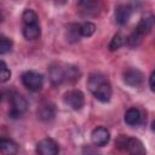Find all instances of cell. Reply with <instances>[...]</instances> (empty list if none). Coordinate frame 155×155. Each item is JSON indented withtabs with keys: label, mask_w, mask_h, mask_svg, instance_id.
I'll list each match as a JSON object with an SVG mask.
<instances>
[{
	"label": "cell",
	"mask_w": 155,
	"mask_h": 155,
	"mask_svg": "<svg viewBox=\"0 0 155 155\" xmlns=\"http://www.w3.org/2000/svg\"><path fill=\"white\" fill-rule=\"evenodd\" d=\"M87 87L91 91V93L102 103H107L111 98V85L109 80L99 73L91 74L87 80Z\"/></svg>",
	"instance_id": "obj_1"
},
{
	"label": "cell",
	"mask_w": 155,
	"mask_h": 155,
	"mask_svg": "<svg viewBox=\"0 0 155 155\" xmlns=\"http://www.w3.org/2000/svg\"><path fill=\"white\" fill-rule=\"evenodd\" d=\"M27 107H28V103L22 94L12 93L10 97V113H8L10 117L17 119L22 116V114L27 110Z\"/></svg>",
	"instance_id": "obj_2"
},
{
	"label": "cell",
	"mask_w": 155,
	"mask_h": 155,
	"mask_svg": "<svg viewBox=\"0 0 155 155\" xmlns=\"http://www.w3.org/2000/svg\"><path fill=\"white\" fill-rule=\"evenodd\" d=\"M23 85L30 91H40L44 85V78L40 73L34 70H28L22 75Z\"/></svg>",
	"instance_id": "obj_3"
},
{
	"label": "cell",
	"mask_w": 155,
	"mask_h": 155,
	"mask_svg": "<svg viewBox=\"0 0 155 155\" xmlns=\"http://www.w3.org/2000/svg\"><path fill=\"white\" fill-rule=\"evenodd\" d=\"M64 103L73 110H80L85 104L84 93L79 90H70L64 93Z\"/></svg>",
	"instance_id": "obj_4"
},
{
	"label": "cell",
	"mask_w": 155,
	"mask_h": 155,
	"mask_svg": "<svg viewBox=\"0 0 155 155\" xmlns=\"http://www.w3.org/2000/svg\"><path fill=\"white\" fill-rule=\"evenodd\" d=\"M58 144L52 138H44L36 144L38 155H58Z\"/></svg>",
	"instance_id": "obj_5"
},
{
	"label": "cell",
	"mask_w": 155,
	"mask_h": 155,
	"mask_svg": "<svg viewBox=\"0 0 155 155\" xmlns=\"http://www.w3.org/2000/svg\"><path fill=\"white\" fill-rule=\"evenodd\" d=\"M110 139V133L109 131L103 127V126H99V127H96L92 133H91V140L94 145L97 147H103L105 145Z\"/></svg>",
	"instance_id": "obj_6"
},
{
	"label": "cell",
	"mask_w": 155,
	"mask_h": 155,
	"mask_svg": "<svg viewBox=\"0 0 155 155\" xmlns=\"http://www.w3.org/2000/svg\"><path fill=\"white\" fill-rule=\"evenodd\" d=\"M154 24H155V16L154 15H145L139 19V22H138V24H137L134 30L143 36V35H145V34L151 31Z\"/></svg>",
	"instance_id": "obj_7"
},
{
	"label": "cell",
	"mask_w": 155,
	"mask_h": 155,
	"mask_svg": "<svg viewBox=\"0 0 155 155\" xmlns=\"http://www.w3.org/2000/svg\"><path fill=\"white\" fill-rule=\"evenodd\" d=\"M131 15H132V7L130 5L121 4V5L116 6V8H115V21L120 25L126 24L130 21Z\"/></svg>",
	"instance_id": "obj_8"
},
{
	"label": "cell",
	"mask_w": 155,
	"mask_h": 155,
	"mask_svg": "<svg viewBox=\"0 0 155 155\" xmlns=\"http://www.w3.org/2000/svg\"><path fill=\"white\" fill-rule=\"evenodd\" d=\"M124 80L128 86H138L143 82V74L136 68H130L124 73Z\"/></svg>",
	"instance_id": "obj_9"
},
{
	"label": "cell",
	"mask_w": 155,
	"mask_h": 155,
	"mask_svg": "<svg viewBox=\"0 0 155 155\" xmlns=\"http://www.w3.org/2000/svg\"><path fill=\"white\" fill-rule=\"evenodd\" d=\"M126 150L130 153V155H145L147 154V149L144 144L142 143V140H139L138 138H133V137L128 138Z\"/></svg>",
	"instance_id": "obj_10"
},
{
	"label": "cell",
	"mask_w": 155,
	"mask_h": 155,
	"mask_svg": "<svg viewBox=\"0 0 155 155\" xmlns=\"http://www.w3.org/2000/svg\"><path fill=\"white\" fill-rule=\"evenodd\" d=\"M50 80L54 86L61 85L65 80V70L58 65H52L50 68Z\"/></svg>",
	"instance_id": "obj_11"
},
{
	"label": "cell",
	"mask_w": 155,
	"mask_h": 155,
	"mask_svg": "<svg viewBox=\"0 0 155 155\" xmlns=\"http://www.w3.org/2000/svg\"><path fill=\"white\" fill-rule=\"evenodd\" d=\"M0 150H1L2 155H16L18 153V147L13 140L1 138L0 139Z\"/></svg>",
	"instance_id": "obj_12"
},
{
	"label": "cell",
	"mask_w": 155,
	"mask_h": 155,
	"mask_svg": "<svg viewBox=\"0 0 155 155\" xmlns=\"http://www.w3.org/2000/svg\"><path fill=\"white\" fill-rule=\"evenodd\" d=\"M41 34V29L39 24H31V25H24L23 28V36L28 40L38 39Z\"/></svg>",
	"instance_id": "obj_13"
},
{
	"label": "cell",
	"mask_w": 155,
	"mask_h": 155,
	"mask_svg": "<svg viewBox=\"0 0 155 155\" xmlns=\"http://www.w3.org/2000/svg\"><path fill=\"white\" fill-rule=\"evenodd\" d=\"M125 122L130 126H136L140 122V113L136 108H131L125 114Z\"/></svg>",
	"instance_id": "obj_14"
},
{
	"label": "cell",
	"mask_w": 155,
	"mask_h": 155,
	"mask_svg": "<svg viewBox=\"0 0 155 155\" xmlns=\"http://www.w3.org/2000/svg\"><path fill=\"white\" fill-rule=\"evenodd\" d=\"M54 111H56V110H54L53 104H45V105H42V107L40 108L38 115H39V117H40L41 120H44V121H48V120L53 119V116H54Z\"/></svg>",
	"instance_id": "obj_15"
},
{
	"label": "cell",
	"mask_w": 155,
	"mask_h": 155,
	"mask_svg": "<svg viewBox=\"0 0 155 155\" xmlns=\"http://www.w3.org/2000/svg\"><path fill=\"white\" fill-rule=\"evenodd\" d=\"M78 6L81 8L80 11L84 12V13H87V15H91V13H96L97 12V7H98V4L96 1H91V0H87V1H80L78 4Z\"/></svg>",
	"instance_id": "obj_16"
},
{
	"label": "cell",
	"mask_w": 155,
	"mask_h": 155,
	"mask_svg": "<svg viewBox=\"0 0 155 155\" xmlns=\"http://www.w3.org/2000/svg\"><path fill=\"white\" fill-rule=\"evenodd\" d=\"M22 21L24 25H31V24H38V15L33 10L28 8L22 13Z\"/></svg>",
	"instance_id": "obj_17"
},
{
	"label": "cell",
	"mask_w": 155,
	"mask_h": 155,
	"mask_svg": "<svg viewBox=\"0 0 155 155\" xmlns=\"http://www.w3.org/2000/svg\"><path fill=\"white\" fill-rule=\"evenodd\" d=\"M125 42H126V38H125L122 34L117 33V34H115V35L113 36V39H111V41H110V44H109V50H110V51H115V50L120 48Z\"/></svg>",
	"instance_id": "obj_18"
},
{
	"label": "cell",
	"mask_w": 155,
	"mask_h": 155,
	"mask_svg": "<svg viewBox=\"0 0 155 155\" xmlns=\"http://www.w3.org/2000/svg\"><path fill=\"white\" fill-rule=\"evenodd\" d=\"M96 31V25L91 22H85L80 25V34L81 36H91Z\"/></svg>",
	"instance_id": "obj_19"
},
{
	"label": "cell",
	"mask_w": 155,
	"mask_h": 155,
	"mask_svg": "<svg viewBox=\"0 0 155 155\" xmlns=\"http://www.w3.org/2000/svg\"><path fill=\"white\" fill-rule=\"evenodd\" d=\"M142 35L140 34H138L136 30L126 39V42H127V45L130 46V47H136V46H138L140 42H142Z\"/></svg>",
	"instance_id": "obj_20"
},
{
	"label": "cell",
	"mask_w": 155,
	"mask_h": 155,
	"mask_svg": "<svg viewBox=\"0 0 155 155\" xmlns=\"http://www.w3.org/2000/svg\"><path fill=\"white\" fill-rule=\"evenodd\" d=\"M11 48H12V40L2 36L0 39V53L1 54H5L8 51H11Z\"/></svg>",
	"instance_id": "obj_21"
},
{
	"label": "cell",
	"mask_w": 155,
	"mask_h": 155,
	"mask_svg": "<svg viewBox=\"0 0 155 155\" xmlns=\"http://www.w3.org/2000/svg\"><path fill=\"white\" fill-rule=\"evenodd\" d=\"M10 76H11L10 69L7 68L6 63L4 61H1L0 62V80H1V82H6L10 79Z\"/></svg>",
	"instance_id": "obj_22"
},
{
	"label": "cell",
	"mask_w": 155,
	"mask_h": 155,
	"mask_svg": "<svg viewBox=\"0 0 155 155\" xmlns=\"http://www.w3.org/2000/svg\"><path fill=\"white\" fill-rule=\"evenodd\" d=\"M127 140H128V137H126V136H120V137L116 139L115 144H116V147H117L119 149H126Z\"/></svg>",
	"instance_id": "obj_23"
},
{
	"label": "cell",
	"mask_w": 155,
	"mask_h": 155,
	"mask_svg": "<svg viewBox=\"0 0 155 155\" xmlns=\"http://www.w3.org/2000/svg\"><path fill=\"white\" fill-rule=\"evenodd\" d=\"M149 86H150L151 91L155 92V70L151 73V75H150V78H149Z\"/></svg>",
	"instance_id": "obj_24"
},
{
	"label": "cell",
	"mask_w": 155,
	"mask_h": 155,
	"mask_svg": "<svg viewBox=\"0 0 155 155\" xmlns=\"http://www.w3.org/2000/svg\"><path fill=\"white\" fill-rule=\"evenodd\" d=\"M151 130L155 132V119H154V121L151 122Z\"/></svg>",
	"instance_id": "obj_25"
}]
</instances>
